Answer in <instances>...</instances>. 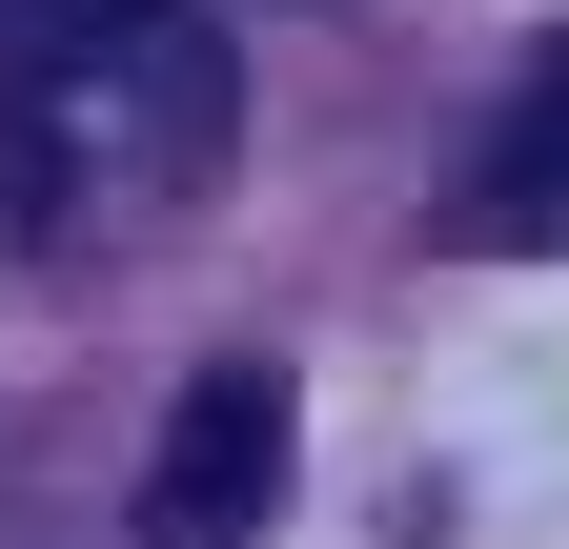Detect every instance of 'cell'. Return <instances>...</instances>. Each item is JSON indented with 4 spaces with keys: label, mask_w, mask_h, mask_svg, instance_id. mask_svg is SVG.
I'll list each match as a JSON object with an SVG mask.
<instances>
[{
    "label": "cell",
    "mask_w": 569,
    "mask_h": 549,
    "mask_svg": "<svg viewBox=\"0 0 569 549\" xmlns=\"http://www.w3.org/2000/svg\"><path fill=\"white\" fill-rule=\"evenodd\" d=\"M244 143V61L203 0H0V203L41 244L183 224Z\"/></svg>",
    "instance_id": "6da1fadb"
},
{
    "label": "cell",
    "mask_w": 569,
    "mask_h": 549,
    "mask_svg": "<svg viewBox=\"0 0 569 549\" xmlns=\"http://www.w3.org/2000/svg\"><path fill=\"white\" fill-rule=\"evenodd\" d=\"M284 509V367L224 347L183 407H163V468H142V549H244Z\"/></svg>",
    "instance_id": "7a4b0ae2"
},
{
    "label": "cell",
    "mask_w": 569,
    "mask_h": 549,
    "mask_svg": "<svg viewBox=\"0 0 569 549\" xmlns=\"http://www.w3.org/2000/svg\"><path fill=\"white\" fill-rule=\"evenodd\" d=\"M448 244H569V41L529 61V102L509 122H488V143H468V183H448Z\"/></svg>",
    "instance_id": "3957f363"
}]
</instances>
